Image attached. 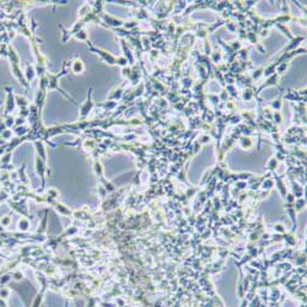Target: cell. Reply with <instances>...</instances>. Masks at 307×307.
Here are the masks:
<instances>
[{"mask_svg": "<svg viewBox=\"0 0 307 307\" xmlns=\"http://www.w3.org/2000/svg\"><path fill=\"white\" fill-rule=\"evenodd\" d=\"M12 124H14V118L7 117L6 120H5V125H6V127H10V125H12Z\"/></svg>", "mask_w": 307, "mask_h": 307, "instance_id": "2", "label": "cell"}, {"mask_svg": "<svg viewBox=\"0 0 307 307\" xmlns=\"http://www.w3.org/2000/svg\"><path fill=\"white\" fill-rule=\"evenodd\" d=\"M5 90L7 91V99H6V112H5V113L7 114V113H10V112H12V111H14V108H15V101H14L12 95H11L12 89L6 87Z\"/></svg>", "mask_w": 307, "mask_h": 307, "instance_id": "1", "label": "cell"}]
</instances>
